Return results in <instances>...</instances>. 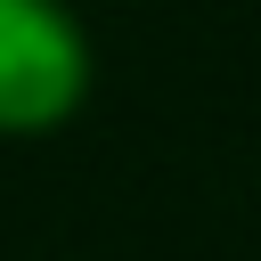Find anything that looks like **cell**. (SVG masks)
I'll return each mask as SVG.
<instances>
[{"label": "cell", "mask_w": 261, "mask_h": 261, "mask_svg": "<svg viewBox=\"0 0 261 261\" xmlns=\"http://www.w3.org/2000/svg\"><path fill=\"white\" fill-rule=\"evenodd\" d=\"M82 90V41L41 0H0V130L65 114Z\"/></svg>", "instance_id": "1"}]
</instances>
